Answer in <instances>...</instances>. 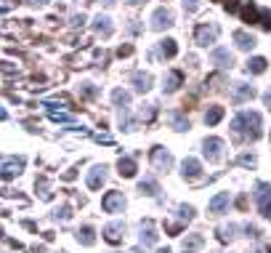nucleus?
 Here are the masks:
<instances>
[{
	"instance_id": "obj_6",
	"label": "nucleus",
	"mask_w": 271,
	"mask_h": 253,
	"mask_svg": "<svg viewBox=\"0 0 271 253\" xmlns=\"http://www.w3.org/2000/svg\"><path fill=\"white\" fill-rule=\"evenodd\" d=\"M202 152H205V157L210 163H218L223 157V142L221 139H216V136H210V139H205V144H202Z\"/></svg>"
},
{
	"instance_id": "obj_43",
	"label": "nucleus",
	"mask_w": 271,
	"mask_h": 253,
	"mask_svg": "<svg viewBox=\"0 0 271 253\" xmlns=\"http://www.w3.org/2000/svg\"><path fill=\"white\" fill-rule=\"evenodd\" d=\"M5 117H8V115H5V109L0 107V120H5Z\"/></svg>"
},
{
	"instance_id": "obj_1",
	"label": "nucleus",
	"mask_w": 271,
	"mask_h": 253,
	"mask_svg": "<svg viewBox=\"0 0 271 253\" xmlns=\"http://www.w3.org/2000/svg\"><path fill=\"white\" fill-rule=\"evenodd\" d=\"M231 128H234L237 136H245L250 142H255V139H261V115L258 112H242V115L234 117Z\"/></svg>"
},
{
	"instance_id": "obj_13",
	"label": "nucleus",
	"mask_w": 271,
	"mask_h": 253,
	"mask_svg": "<svg viewBox=\"0 0 271 253\" xmlns=\"http://www.w3.org/2000/svg\"><path fill=\"white\" fill-rule=\"evenodd\" d=\"M210 59H213V64H218L221 70H226V67H231V64H234V59H231L229 48H216V51L210 54Z\"/></svg>"
},
{
	"instance_id": "obj_46",
	"label": "nucleus",
	"mask_w": 271,
	"mask_h": 253,
	"mask_svg": "<svg viewBox=\"0 0 271 253\" xmlns=\"http://www.w3.org/2000/svg\"><path fill=\"white\" fill-rule=\"evenodd\" d=\"M8 3H19V0H8Z\"/></svg>"
},
{
	"instance_id": "obj_36",
	"label": "nucleus",
	"mask_w": 271,
	"mask_h": 253,
	"mask_svg": "<svg viewBox=\"0 0 271 253\" xmlns=\"http://www.w3.org/2000/svg\"><path fill=\"white\" fill-rule=\"evenodd\" d=\"M239 163H242V165H255V157H253V155H242Z\"/></svg>"
},
{
	"instance_id": "obj_28",
	"label": "nucleus",
	"mask_w": 271,
	"mask_h": 253,
	"mask_svg": "<svg viewBox=\"0 0 271 253\" xmlns=\"http://www.w3.org/2000/svg\"><path fill=\"white\" fill-rule=\"evenodd\" d=\"M234 232H237L234 224H229V227H221V229H218V240H221V243H229V240L234 237Z\"/></svg>"
},
{
	"instance_id": "obj_5",
	"label": "nucleus",
	"mask_w": 271,
	"mask_h": 253,
	"mask_svg": "<svg viewBox=\"0 0 271 253\" xmlns=\"http://www.w3.org/2000/svg\"><path fill=\"white\" fill-rule=\"evenodd\" d=\"M255 200H258V211H261V216L271 218V187H269V184H258Z\"/></svg>"
},
{
	"instance_id": "obj_9",
	"label": "nucleus",
	"mask_w": 271,
	"mask_h": 253,
	"mask_svg": "<svg viewBox=\"0 0 271 253\" xmlns=\"http://www.w3.org/2000/svg\"><path fill=\"white\" fill-rule=\"evenodd\" d=\"M231 99H234V104H245V101L255 99V88L247 86V83H237V86H234V93H231Z\"/></svg>"
},
{
	"instance_id": "obj_19",
	"label": "nucleus",
	"mask_w": 271,
	"mask_h": 253,
	"mask_svg": "<svg viewBox=\"0 0 271 253\" xmlns=\"http://www.w3.org/2000/svg\"><path fill=\"white\" fill-rule=\"evenodd\" d=\"M226 205H229V192H218L216 198L210 200V213H223L226 211Z\"/></svg>"
},
{
	"instance_id": "obj_4",
	"label": "nucleus",
	"mask_w": 271,
	"mask_h": 253,
	"mask_svg": "<svg viewBox=\"0 0 271 253\" xmlns=\"http://www.w3.org/2000/svg\"><path fill=\"white\" fill-rule=\"evenodd\" d=\"M101 208H104L106 213H122V208H125V195L122 192H106L104 198H101Z\"/></svg>"
},
{
	"instance_id": "obj_31",
	"label": "nucleus",
	"mask_w": 271,
	"mask_h": 253,
	"mask_svg": "<svg viewBox=\"0 0 271 253\" xmlns=\"http://www.w3.org/2000/svg\"><path fill=\"white\" fill-rule=\"evenodd\" d=\"M178 216L184 218V221H191V218H194V208L191 205H178Z\"/></svg>"
},
{
	"instance_id": "obj_17",
	"label": "nucleus",
	"mask_w": 271,
	"mask_h": 253,
	"mask_svg": "<svg viewBox=\"0 0 271 253\" xmlns=\"http://www.w3.org/2000/svg\"><path fill=\"white\" fill-rule=\"evenodd\" d=\"M93 30L96 32H99V35H104V37H109L112 35V19H109V16H96V19H93Z\"/></svg>"
},
{
	"instance_id": "obj_27",
	"label": "nucleus",
	"mask_w": 271,
	"mask_h": 253,
	"mask_svg": "<svg viewBox=\"0 0 271 253\" xmlns=\"http://www.w3.org/2000/svg\"><path fill=\"white\" fill-rule=\"evenodd\" d=\"M141 240H144L146 245H154V243H157V235H154V227H152V221L144 224V229H141Z\"/></svg>"
},
{
	"instance_id": "obj_22",
	"label": "nucleus",
	"mask_w": 271,
	"mask_h": 253,
	"mask_svg": "<svg viewBox=\"0 0 271 253\" xmlns=\"http://www.w3.org/2000/svg\"><path fill=\"white\" fill-rule=\"evenodd\" d=\"M168 117H170V126L176 128V131H189V120H186L184 112H178V109H176V112H170Z\"/></svg>"
},
{
	"instance_id": "obj_39",
	"label": "nucleus",
	"mask_w": 271,
	"mask_h": 253,
	"mask_svg": "<svg viewBox=\"0 0 271 253\" xmlns=\"http://www.w3.org/2000/svg\"><path fill=\"white\" fill-rule=\"evenodd\" d=\"M165 229H168V232H173V235H176V232H181V227H178V224H168Z\"/></svg>"
},
{
	"instance_id": "obj_29",
	"label": "nucleus",
	"mask_w": 271,
	"mask_h": 253,
	"mask_svg": "<svg viewBox=\"0 0 271 253\" xmlns=\"http://www.w3.org/2000/svg\"><path fill=\"white\" fill-rule=\"evenodd\" d=\"M258 21H261L263 30H269V32H271V11H266V8L258 11Z\"/></svg>"
},
{
	"instance_id": "obj_7",
	"label": "nucleus",
	"mask_w": 271,
	"mask_h": 253,
	"mask_svg": "<svg viewBox=\"0 0 271 253\" xmlns=\"http://www.w3.org/2000/svg\"><path fill=\"white\" fill-rule=\"evenodd\" d=\"M101 235H104L106 243L115 245V243H120L122 235H125V224H122V221H112V224H106V227H104V232H101Z\"/></svg>"
},
{
	"instance_id": "obj_32",
	"label": "nucleus",
	"mask_w": 271,
	"mask_h": 253,
	"mask_svg": "<svg viewBox=\"0 0 271 253\" xmlns=\"http://www.w3.org/2000/svg\"><path fill=\"white\" fill-rule=\"evenodd\" d=\"M69 216H72V208H69V205H61L59 211L53 213V218H61V221H67Z\"/></svg>"
},
{
	"instance_id": "obj_38",
	"label": "nucleus",
	"mask_w": 271,
	"mask_h": 253,
	"mask_svg": "<svg viewBox=\"0 0 271 253\" xmlns=\"http://www.w3.org/2000/svg\"><path fill=\"white\" fill-rule=\"evenodd\" d=\"M51 117L53 120H69V115H64V112H51Z\"/></svg>"
},
{
	"instance_id": "obj_33",
	"label": "nucleus",
	"mask_w": 271,
	"mask_h": 253,
	"mask_svg": "<svg viewBox=\"0 0 271 253\" xmlns=\"http://www.w3.org/2000/svg\"><path fill=\"white\" fill-rule=\"evenodd\" d=\"M197 8H200V0H184V11H186V14H194Z\"/></svg>"
},
{
	"instance_id": "obj_15",
	"label": "nucleus",
	"mask_w": 271,
	"mask_h": 253,
	"mask_svg": "<svg viewBox=\"0 0 271 253\" xmlns=\"http://www.w3.org/2000/svg\"><path fill=\"white\" fill-rule=\"evenodd\" d=\"M234 43H237V48H242V51H253L258 40H255L253 35H247V32L237 30V32H234Z\"/></svg>"
},
{
	"instance_id": "obj_37",
	"label": "nucleus",
	"mask_w": 271,
	"mask_h": 253,
	"mask_svg": "<svg viewBox=\"0 0 271 253\" xmlns=\"http://www.w3.org/2000/svg\"><path fill=\"white\" fill-rule=\"evenodd\" d=\"M133 54V46H120V51H117V56H131Z\"/></svg>"
},
{
	"instance_id": "obj_23",
	"label": "nucleus",
	"mask_w": 271,
	"mask_h": 253,
	"mask_svg": "<svg viewBox=\"0 0 271 253\" xmlns=\"http://www.w3.org/2000/svg\"><path fill=\"white\" fill-rule=\"evenodd\" d=\"M138 192L146 195V198H157V192H160V184H157L154 179H146V181L138 184Z\"/></svg>"
},
{
	"instance_id": "obj_8",
	"label": "nucleus",
	"mask_w": 271,
	"mask_h": 253,
	"mask_svg": "<svg viewBox=\"0 0 271 253\" xmlns=\"http://www.w3.org/2000/svg\"><path fill=\"white\" fill-rule=\"evenodd\" d=\"M170 24H173V14H170V8H157L154 14H152V27H154L157 32H160V30H168Z\"/></svg>"
},
{
	"instance_id": "obj_3",
	"label": "nucleus",
	"mask_w": 271,
	"mask_h": 253,
	"mask_svg": "<svg viewBox=\"0 0 271 253\" xmlns=\"http://www.w3.org/2000/svg\"><path fill=\"white\" fill-rule=\"evenodd\" d=\"M194 40H197V46H202V48L213 46V43L218 40V24H200L194 32Z\"/></svg>"
},
{
	"instance_id": "obj_24",
	"label": "nucleus",
	"mask_w": 271,
	"mask_h": 253,
	"mask_svg": "<svg viewBox=\"0 0 271 253\" xmlns=\"http://www.w3.org/2000/svg\"><path fill=\"white\" fill-rule=\"evenodd\" d=\"M160 54L165 56V59H173V56L178 54V46L173 37H165V40H160Z\"/></svg>"
},
{
	"instance_id": "obj_26",
	"label": "nucleus",
	"mask_w": 271,
	"mask_h": 253,
	"mask_svg": "<svg viewBox=\"0 0 271 253\" xmlns=\"http://www.w3.org/2000/svg\"><path fill=\"white\" fill-rule=\"evenodd\" d=\"M112 101H115L117 107H128L131 104V93L122 91V88H115V91H112Z\"/></svg>"
},
{
	"instance_id": "obj_25",
	"label": "nucleus",
	"mask_w": 271,
	"mask_h": 253,
	"mask_svg": "<svg viewBox=\"0 0 271 253\" xmlns=\"http://www.w3.org/2000/svg\"><path fill=\"white\" fill-rule=\"evenodd\" d=\"M77 240H80L83 245H93V243H96V232H93V227H83V229H77Z\"/></svg>"
},
{
	"instance_id": "obj_35",
	"label": "nucleus",
	"mask_w": 271,
	"mask_h": 253,
	"mask_svg": "<svg viewBox=\"0 0 271 253\" xmlns=\"http://www.w3.org/2000/svg\"><path fill=\"white\" fill-rule=\"evenodd\" d=\"M96 93H99V91H96V88L90 86V83H85V86H83V96H85V99H93Z\"/></svg>"
},
{
	"instance_id": "obj_34",
	"label": "nucleus",
	"mask_w": 271,
	"mask_h": 253,
	"mask_svg": "<svg viewBox=\"0 0 271 253\" xmlns=\"http://www.w3.org/2000/svg\"><path fill=\"white\" fill-rule=\"evenodd\" d=\"M239 3L242 0H223V8L229 11V14H234V11H239Z\"/></svg>"
},
{
	"instance_id": "obj_44",
	"label": "nucleus",
	"mask_w": 271,
	"mask_h": 253,
	"mask_svg": "<svg viewBox=\"0 0 271 253\" xmlns=\"http://www.w3.org/2000/svg\"><path fill=\"white\" fill-rule=\"evenodd\" d=\"M128 3H131V5H138V3H144V0H128Z\"/></svg>"
},
{
	"instance_id": "obj_2",
	"label": "nucleus",
	"mask_w": 271,
	"mask_h": 253,
	"mask_svg": "<svg viewBox=\"0 0 271 253\" xmlns=\"http://www.w3.org/2000/svg\"><path fill=\"white\" fill-rule=\"evenodd\" d=\"M149 157H152V165H154L157 171H170V168H173V155L165 147H160V144L152 147Z\"/></svg>"
},
{
	"instance_id": "obj_41",
	"label": "nucleus",
	"mask_w": 271,
	"mask_h": 253,
	"mask_svg": "<svg viewBox=\"0 0 271 253\" xmlns=\"http://www.w3.org/2000/svg\"><path fill=\"white\" fill-rule=\"evenodd\" d=\"M48 0H30V5H45Z\"/></svg>"
},
{
	"instance_id": "obj_14",
	"label": "nucleus",
	"mask_w": 271,
	"mask_h": 253,
	"mask_svg": "<svg viewBox=\"0 0 271 253\" xmlns=\"http://www.w3.org/2000/svg\"><path fill=\"white\" fill-rule=\"evenodd\" d=\"M117 173L125 176V179H133L136 176V160L133 157H120V160H117Z\"/></svg>"
},
{
	"instance_id": "obj_45",
	"label": "nucleus",
	"mask_w": 271,
	"mask_h": 253,
	"mask_svg": "<svg viewBox=\"0 0 271 253\" xmlns=\"http://www.w3.org/2000/svg\"><path fill=\"white\" fill-rule=\"evenodd\" d=\"M104 3H106V5H115V0H104Z\"/></svg>"
},
{
	"instance_id": "obj_21",
	"label": "nucleus",
	"mask_w": 271,
	"mask_h": 253,
	"mask_svg": "<svg viewBox=\"0 0 271 253\" xmlns=\"http://www.w3.org/2000/svg\"><path fill=\"white\" fill-rule=\"evenodd\" d=\"M221 120H223V107H218V104L207 107V112H205V123H207V126H216V123H221Z\"/></svg>"
},
{
	"instance_id": "obj_40",
	"label": "nucleus",
	"mask_w": 271,
	"mask_h": 253,
	"mask_svg": "<svg viewBox=\"0 0 271 253\" xmlns=\"http://www.w3.org/2000/svg\"><path fill=\"white\" fill-rule=\"evenodd\" d=\"M237 205H239L242 211H245V208H247V198H239V200H237Z\"/></svg>"
},
{
	"instance_id": "obj_16",
	"label": "nucleus",
	"mask_w": 271,
	"mask_h": 253,
	"mask_svg": "<svg viewBox=\"0 0 271 253\" xmlns=\"http://www.w3.org/2000/svg\"><path fill=\"white\" fill-rule=\"evenodd\" d=\"M133 86L138 93H146L152 88V75L149 72H133Z\"/></svg>"
},
{
	"instance_id": "obj_47",
	"label": "nucleus",
	"mask_w": 271,
	"mask_h": 253,
	"mask_svg": "<svg viewBox=\"0 0 271 253\" xmlns=\"http://www.w3.org/2000/svg\"><path fill=\"white\" fill-rule=\"evenodd\" d=\"M0 235H3V229H0Z\"/></svg>"
},
{
	"instance_id": "obj_10",
	"label": "nucleus",
	"mask_w": 271,
	"mask_h": 253,
	"mask_svg": "<svg viewBox=\"0 0 271 253\" xmlns=\"http://www.w3.org/2000/svg\"><path fill=\"white\" fill-rule=\"evenodd\" d=\"M104 181H106V165H93L88 173V189H101Z\"/></svg>"
},
{
	"instance_id": "obj_18",
	"label": "nucleus",
	"mask_w": 271,
	"mask_h": 253,
	"mask_svg": "<svg viewBox=\"0 0 271 253\" xmlns=\"http://www.w3.org/2000/svg\"><path fill=\"white\" fill-rule=\"evenodd\" d=\"M239 16H242V21H245V24H255V21H258V5L245 3L239 8Z\"/></svg>"
},
{
	"instance_id": "obj_11",
	"label": "nucleus",
	"mask_w": 271,
	"mask_h": 253,
	"mask_svg": "<svg viewBox=\"0 0 271 253\" xmlns=\"http://www.w3.org/2000/svg\"><path fill=\"white\" fill-rule=\"evenodd\" d=\"M181 83H184V72H181V70H170L162 88H165V93H176L178 88H181Z\"/></svg>"
},
{
	"instance_id": "obj_12",
	"label": "nucleus",
	"mask_w": 271,
	"mask_h": 253,
	"mask_svg": "<svg viewBox=\"0 0 271 253\" xmlns=\"http://www.w3.org/2000/svg\"><path fill=\"white\" fill-rule=\"evenodd\" d=\"M181 173H184V179H197L202 173L200 160H194V157H186V160L181 163Z\"/></svg>"
},
{
	"instance_id": "obj_20",
	"label": "nucleus",
	"mask_w": 271,
	"mask_h": 253,
	"mask_svg": "<svg viewBox=\"0 0 271 253\" xmlns=\"http://www.w3.org/2000/svg\"><path fill=\"white\" fill-rule=\"evenodd\" d=\"M245 67H247V72H253V75H263V72H266V67H269V61L263 59V56H253Z\"/></svg>"
},
{
	"instance_id": "obj_42",
	"label": "nucleus",
	"mask_w": 271,
	"mask_h": 253,
	"mask_svg": "<svg viewBox=\"0 0 271 253\" xmlns=\"http://www.w3.org/2000/svg\"><path fill=\"white\" fill-rule=\"evenodd\" d=\"M258 253H271V245H263V248H258Z\"/></svg>"
},
{
	"instance_id": "obj_30",
	"label": "nucleus",
	"mask_w": 271,
	"mask_h": 253,
	"mask_svg": "<svg viewBox=\"0 0 271 253\" xmlns=\"http://www.w3.org/2000/svg\"><path fill=\"white\" fill-rule=\"evenodd\" d=\"M19 168H21V163H16V165H3V168H0V176H3V179H11V176H16V173H19Z\"/></svg>"
}]
</instances>
